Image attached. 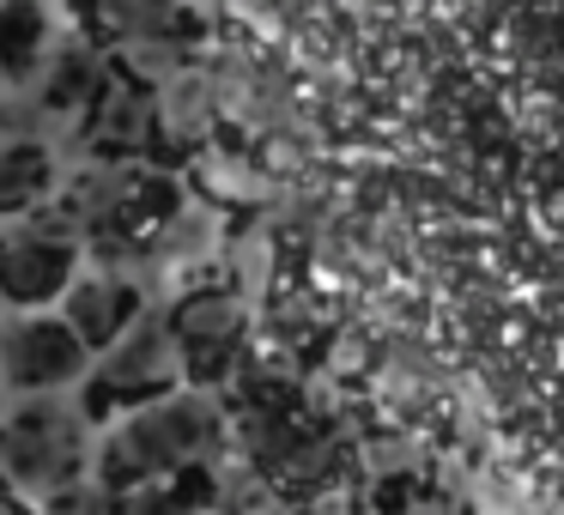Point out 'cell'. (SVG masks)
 <instances>
[{"instance_id":"cell-13","label":"cell","mask_w":564,"mask_h":515,"mask_svg":"<svg viewBox=\"0 0 564 515\" xmlns=\"http://www.w3.org/2000/svg\"><path fill=\"white\" fill-rule=\"evenodd\" d=\"M67 7H74V19H86V7H91V0H67Z\"/></svg>"},{"instance_id":"cell-2","label":"cell","mask_w":564,"mask_h":515,"mask_svg":"<svg viewBox=\"0 0 564 515\" xmlns=\"http://www.w3.org/2000/svg\"><path fill=\"white\" fill-rule=\"evenodd\" d=\"M91 467V413L55 394H31L0 418V485L31 503L62 497Z\"/></svg>"},{"instance_id":"cell-10","label":"cell","mask_w":564,"mask_h":515,"mask_svg":"<svg viewBox=\"0 0 564 515\" xmlns=\"http://www.w3.org/2000/svg\"><path fill=\"white\" fill-rule=\"evenodd\" d=\"M55 50V25L43 0H0V86L31 91Z\"/></svg>"},{"instance_id":"cell-7","label":"cell","mask_w":564,"mask_h":515,"mask_svg":"<svg viewBox=\"0 0 564 515\" xmlns=\"http://www.w3.org/2000/svg\"><path fill=\"white\" fill-rule=\"evenodd\" d=\"M237 328H243V321H237V304L225 292H195L171 309V333H176V346H183V364L195 382L225 370V358H231V346H237Z\"/></svg>"},{"instance_id":"cell-8","label":"cell","mask_w":564,"mask_h":515,"mask_svg":"<svg viewBox=\"0 0 564 515\" xmlns=\"http://www.w3.org/2000/svg\"><path fill=\"white\" fill-rule=\"evenodd\" d=\"M62 188L55 152L37 134H7L0 140V224H19L31 212H43Z\"/></svg>"},{"instance_id":"cell-12","label":"cell","mask_w":564,"mask_h":515,"mask_svg":"<svg viewBox=\"0 0 564 515\" xmlns=\"http://www.w3.org/2000/svg\"><path fill=\"white\" fill-rule=\"evenodd\" d=\"M0 515H43V503H31V497H19V491L0 485Z\"/></svg>"},{"instance_id":"cell-1","label":"cell","mask_w":564,"mask_h":515,"mask_svg":"<svg viewBox=\"0 0 564 515\" xmlns=\"http://www.w3.org/2000/svg\"><path fill=\"white\" fill-rule=\"evenodd\" d=\"M213 437H219V413H213L207 394L171 388L159 401L128 406L110 425V437L98 442V479L110 491H128V485H147V479L183 473L213 449Z\"/></svg>"},{"instance_id":"cell-11","label":"cell","mask_w":564,"mask_h":515,"mask_svg":"<svg viewBox=\"0 0 564 515\" xmlns=\"http://www.w3.org/2000/svg\"><path fill=\"white\" fill-rule=\"evenodd\" d=\"M147 134H152V98L128 79H104V91L86 110V146L98 158H128V152L147 146Z\"/></svg>"},{"instance_id":"cell-4","label":"cell","mask_w":564,"mask_h":515,"mask_svg":"<svg viewBox=\"0 0 564 515\" xmlns=\"http://www.w3.org/2000/svg\"><path fill=\"white\" fill-rule=\"evenodd\" d=\"M79 280V231L55 212V200L0 237V304L50 309Z\"/></svg>"},{"instance_id":"cell-6","label":"cell","mask_w":564,"mask_h":515,"mask_svg":"<svg viewBox=\"0 0 564 515\" xmlns=\"http://www.w3.org/2000/svg\"><path fill=\"white\" fill-rule=\"evenodd\" d=\"M62 316L74 321V333L91 346V358H98V352H110L147 309H140L134 285L116 280V273H79V280L67 285V297H62Z\"/></svg>"},{"instance_id":"cell-14","label":"cell","mask_w":564,"mask_h":515,"mask_svg":"<svg viewBox=\"0 0 564 515\" xmlns=\"http://www.w3.org/2000/svg\"><path fill=\"white\" fill-rule=\"evenodd\" d=\"M0 418H7V382H0Z\"/></svg>"},{"instance_id":"cell-5","label":"cell","mask_w":564,"mask_h":515,"mask_svg":"<svg viewBox=\"0 0 564 515\" xmlns=\"http://www.w3.org/2000/svg\"><path fill=\"white\" fill-rule=\"evenodd\" d=\"M86 376H91V346L74 333L67 316L19 309V321L0 328V382H7V394H19V401L62 394Z\"/></svg>"},{"instance_id":"cell-3","label":"cell","mask_w":564,"mask_h":515,"mask_svg":"<svg viewBox=\"0 0 564 515\" xmlns=\"http://www.w3.org/2000/svg\"><path fill=\"white\" fill-rule=\"evenodd\" d=\"M188 376L183 364V346L171 333V316H140L110 352L91 358V376H86V413L91 418H110L116 406H140V401H159L171 394L176 382Z\"/></svg>"},{"instance_id":"cell-9","label":"cell","mask_w":564,"mask_h":515,"mask_svg":"<svg viewBox=\"0 0 564 515\" xmlns=\"http://www.w3.org/2000/svg\"><path fill=\"white\" fill-rule=\"evenodd\" d=\"M104 50L98 37H67L50 50V62H43L37 86H31V98H37L43 116H79L91 110V98L104 91Z\"/></svg>"}]
</instances>
